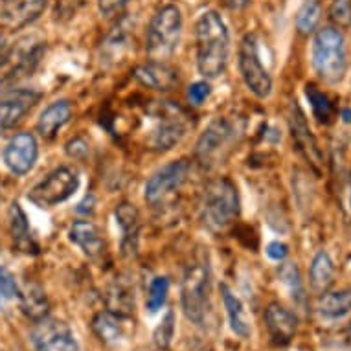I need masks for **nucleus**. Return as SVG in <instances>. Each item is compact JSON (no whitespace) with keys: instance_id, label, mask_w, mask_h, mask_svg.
Segmentation results:
<instances>
[{"instance_id":"obj_1","label":"nucleus","mask_w":351,"mask_h":351,"mask_svg":"<svg viewBox=\"0 0 351 351\" xmlns=\"http://www.w3.org/2000/svg\"><path fill=\"white\" fill-rule=\"evenodd\" d=\"M197 69L206 80L223 74L230 53V34L217 12H204L197 19Z\"/></svg>"},{"instance_id":"obj_2","label":"nucleus","mask_w":351,"mask_h":351,"mask_svg":"<svg viewBox=\"0 0 351 351\" xmlns=\"http://www.w3.org/2000/svg\"><path fill=\"white\" fill-rule=\"evenodd\" d=\"M239 215V195L236 184L228 179L208 182L202 193L201 217L208 230L225 232Z\"/></svg>"},{"instance_id":"obj_3","label":"nucleus","mask_w":351,"mask_h":351,"mask_svg":"<svg viewBox=\"0 0 351 351\" xmlns=\"http://www.w3.org/2000/svg\"><path fill=\"white\" fill-rule=\"evenodd\" d=\"M182 34V13L175 4L158 8L145 34V52L151 59L164 61L179 47Z\"/></svg>"},{"instance_id":"obj_4","label":"nucleus","mask_w":351,"mask_h":351,"mask_svg":"<svg viewBox=\"0 0 351 351\" xmlns=\"http://www.w3.org/2000/svg\"><path fill=\"white\" fill-rule=\"evenodd\" d=\"M241 131L243 129L237 125V121L228 120V118H215L204 129V133L197 142L195 158L204 167L223 164L234 151V145L241 136Z\"/></svg>"},{"instance_id":"obj_5","label":"nucleus","mask_w":351,"mask_h":351,"mask_svg":"<svg viewBox=\"0 0 351 351\" xmlns=\"http://www.w3.org/2000/svg\"><path fill=\"white\" fill-rule=\"evenodd\" d=\"M313 66L326 83H339L344 77V37L337 28H322L317 32L313 43Z\"/></svg>"},{"instance_id":"obj_6","label":"nucleus","mask_w":351,"mask_h":351,"mask_svg":"<svg viewBox=\"0 0 351 351\" xmlns=\"http://www.w3.org/2000/svg\"><path fill=\"white\" fill-rule=\"evenodd\" d=\"M151 118H153V127L149 131L147 144L151 149L167 151L173 145H177L188 133V116L179 105L171 101H160L151 109Z\"/></svg>"},{"instance_id":"obj_7","label":"nucleus","mask_w":351,"mask_h":351,"mask_svg":"<svg viewBox=\"0 0 351 351\" xmlns=\"http://www.w3.org/2000/svg\"><path fill=\"white\" fill-rule=\"evenodd\" d=\"M210 267L206 261L191 263L180 285V304L186 318L197 326L204 322L210 302Z\"/></svg>"},{"instance_id":"obj_8","label":"nucleus","mask_w":351,"mask_h":351,"mask_svg":"<svg viewBox=\"0 0 351 351\" xmlns=\"http://www.w3.org/2000/svg\"><path fill=\"white\" fill-rule=\"evenodd\" d=\"M43 43L29 39L19 40L17 45L0 56V90L15 85L21 77L32 74L43 58Z\"/></svg>"},{"instance_id":"obj_9","label":"nucleus","mask_w":351,"mask_h":351,"mask_svg":"<svg viewBox=\"0 0 351 351\" xmlns=\"http://www.w3.org/2000/svg\"><path fill=\"white\" fill-rule=\"evenodd\" d=\"M237 58H239L237 59L239 72H241V77L248 90L258 98H267L272 90V80L265 66H263V63H261V58H259V47L256 35L247 34L243 37Z\"/></svg>"},{"instance_id":"obj_10","label":"nucleus","mask_w":351,"mask_h":351,"mask_svg":"<svg viewBox=\"0 0 351 351\" xmlns=\"http://www.w3.org/2000/svg\"><path fill=\"white\" fill-rule=\"evenodd\" d=\"M80 188V177L72 167H58L53 169L47 179H43L34 190L29 191V201L39 208H53L59 202L74 195Z\"/></svg>"},{"instance_id":"obj_11","label":"nucleus","mask_w":351,"mask_h":351,"mask_svg":"<svg viewBox=\"0 0 351 351\" xmlns=\"http://www.w3.org/2000/svg\"><path fill=\"white\" fill-rule=\"evenodd\" d=\"M32 344L37 351H77L80 344L75 340L70 326L59 318H48L35 324L32 331Z\"/></svg>"},{"instance_id":"obj_12","label":"nucleus","mask_w":351,"mask_h":351,"mask_svg":"<svg viewBox=\"0 0 351 351\" xmlns=\"http://www.w3.org/2000/svg\"><path fill=\"white\" fill-rule=\"evenodd\" d=\"M188 171H190V164L186 160L169 162L160 167L145 184V201L153 206H158L160 202L169 199L175 191L180 190V186L184 184Z\"/></svg>"},{"instance_id":"obj_13","label":"nucleus","mask_w":351,"mask_h":351,"mask_svg":"<svg viewBox=\"0 0 351 351\" xmlns=\"http://www.w3.org/2000/svg\"><path fill=\"white\" fill-rule=\"evenodd\" d=\"M39 99L40 94L34 88H19L0 96V133L17 125Z\"/></svg>"},{"instance_id":"obj_14","label":"nucleus","mask_w":351,"mask_h":351,"mask_svg":"<svg viewBox=\"0 0 351 351\" xmlns=\"http://www.w3.org/2000/svg\"><path fill=\"white\" fill-rule=\"evenodd\" d=\"M289 127H291V133H293V140L298 151L305 156V160L311 162V166L315 169H320L322 166V151L318 147L317 138L313 136L309 123L305 120V114L300 109V105L293 101L291 105V114H289Z\"/></svg>"},{"instance_id":"obj_15","label":"nucleus","mask_w":351,"mask_h":351,"mask_svg":"<svg viewBox=\"0 0 351 351\" xmlns=\"http://www.w3.org/2000/svg\"><path fill=\"white\" fill-rule=\"evenodd\" d=\"M39 149L34 134L19 133L8 142L4 149V162L15 175H26L34 167Z\"/></svg>"},{"instance_id":"obj_16","label":"nucleus","mask_w":351,"mask_h":351,"mask_svg":"<svg viewBox=\"0 0 351 351\" xmlns=\"http://www.w3.org/2000/svg\"><path fill=\"white\" fill-rule=\"evenodd\" d=\"M47 8V0H2L0 23L10 29L28 26L40 17Z\"/></svg>"},{"instance_id":"obj_17","label":"nucleus","mask_w":351,"mask_h":351,"mask_svg":"<svg viewBox=\"0 0 351 351\" xmlns=\"http://www.w3.org/2000/svg\"><path fill=\"white\" fill-rule=\"evenodd\" d=\"M265 326L271 335L272 344L287 346L298 329V318L287 307L272 302L265 309Z\"/></svg>"},{"instance_id":"obj_18","label":"nucleus","mask_w":351,"mask_h":351,"mask_svg":"<svg viewBox=\"0 0 351 351\" xmlns=\"http://www.w3.org/2000/svg\"><path fill=\"white\" fill-rule=\"evenodd\" d=\"M134 77L142 83V85L160 90V93H167L175 88V85L179 83V74L177 70L166 64L164 61H156L151 59L147 63L140 64L134 70Z\"/></svg>"},{"instance_id":"obj_19","label":"nucleus","mask_w":351,"mask_h":351,"mask_svg":"<svg viewBox=\"0 0 351 351\" xmlns=\"http://www.w3.org/2000/svg\"><path fill=\"white\" fill-rule=\"evenodd\" d=\"M116 223L121 230V250L125 256H133L138 250L140 213L131 202H120L114 210Z\"/></svg>"},{"instance_id":"obj_20","label":"nucleus","mask_w":351,"mask_h":351,"mask_svg":"<svg viewBox=\"0 0 351 351\" xmlns=\"http://www.w3.org/2000/svg\"><path fill=\"white\" fill-rule=\"evenodd\" d=\"M70 241L77 245L83 250L86 258L96 259L99 258L105 250V241L99 230L90 221H75L70 226Z\"/></svg>"},{"instance_id":"obj_21","label":"nucleus","mask_w":351,"mask_h":351,"mask_svg":"<svg viewBox=\"0 0 351 351\" xmlns=\"http://www.w3.org/2000/svg\"><path fill=\"white\" fill-rule=\"evenodd\" d=\"M70 116H72V105L69 99H59L53 101L43 110L37 121V131L43 138L52 140L58 131L64 123H69Z\"/></svg>"},{"instance_id":"obj_22","label":"nucleus","mask_w":351,"mask_h":351,"mask_svg":"<svg viewBox=\"0 0 351 351\" xmlns=\"http://www.w3.org/2000/svg\"><path fill=\"white\" fill-rule=\"evenodd\" d=\"M221 294H223V302H225V309L226 315H228L232 331L239 339H248L250 333H252V326H250V318H248L243 302L232 293L228 285H221Z\"/></svg>"},{"instance_id":"obj_23","label":"nucleus","mask_w":351,"mask_h":351,"mask_svg":"<svg viewBox=\"0 0 351 351\" xmlns=\"http://www.w3.org/2000/svg\"><path fill=\"white\" fill-rule=\"evenodd\" d=\"M125 317H120L112 311H101L98 313L93 320V331L96 333L104 344L116 346L120 344L123 335H125V326H123Z\"/></svg>"},{"instance_id":"obj_24","label":"nucleus","mask_w":351,"mask_h":351,"mask_svg":"<svg viewBox=\"0 0 351 351\" xmlns=\"http://www.w3.org/2000/svg\"><path fill=\"white\" fill-rule=\"evenodd\" d=\"M309 282L311 289L315 293L324 294L335 282V265L333 259L329 258L328 252H320L315 256L311 263V271H309Z\"/></svg>"},{"instance_id":"obj_25","label":"nucleus","mask_w":351,"mask_h":351,"mask_svg":"<svg viewBox=\"0 0 351 351\" xmlns=\"http://www.w3.org/2000/svg\"><path fill=\"white\" fill-rule=\"evenodd\" d=\"M318 311L320 315L331 320L346 317L351 313V291H337V293H324L318 300Z\"/></svg>"},{"instance_id":"obj_26","label":"nucleus","mask_w":351,"mask_h":351,"mask_svg":"<svg viewBox=\"0 0 351 351\" xmlns=\"http://www.w3.org/2000/svg\"><path fill=\"white\" fill-rule=\"evenodd\" d=\"M21 307L26 317H29L35 322H39L48 315V298L45 291L37 285H28L23 293L19 294Z\"/></svg>"},{"instance_id":"obj_27","label":"nucleus","mask_w":351,"mask_h":351,"mask_svg":"<svg viewBox=\"0 0 351 351\" xmlns=\"http://www.w3.org/2000/svg\"><path fill=\"white\" fill-rule=\"evenodd\" d=\"M10 230H12L13 241L21 250L29 252V248L35 247L32 234H29L28 217H26V213L19 202H13L12 208H10Z\"/></svg>"},{"instance_id":"obj_28","label":"nucleus","mask_w":351,"mask_h":351,"mask_svg":"<svg viewBox=\"0 0 351 351\" xmlns=\"http://www.w3.org/2000/svg\"><path fill=\"white\" fill-rule=\"evenodd\" d=\"M129 26L125 21H121L112 28L104 43L105 61H120L123 52L129 48Z\"/></svg>"},{"instance_id":"obj_29","label":"nucleus","mask_w":351,"mask_h":351,"mask_svg":"<svg viewBox=\"0 0 351 351\" xmlns=\"http://www.w3.org/2000/svg\"><path fill=\"white\" fill-rule=\"evenodd\" d=\"M322 15V0H304V4L296 15V29L298 34L309 35L317 29Z\"/></svg>"},{"instance_id":"obj_30","label":"nucleus","mask_w":351,"mask_h":351,"mask_svg":"<svg viewBox=\"0 0 351 351\" xmlns=\"http://www.w3.org/2000/svg\"><path fill=\"white\" fill-rule=\"evenodd\" d=\"M134 309V294L131 289L123 283H116L109 291V311L120 315V317H129Z\"/></svg>"},{"instance_id":"obj_31","label":"nucleus","mask_w":351,"mask_h":351,"mask_svg":"<svg viewBox=\"0 0 351 351\" xmlns=\"http://www.w3.org/2000/svg\"><path fill=\"white\" fill-rule=\"evenodd\" d=\"M305 94H307V99H309V104H311L315 118H317L320 123H329L335 114L331 99H329L324 93H320L315 85H307Z\"/></svg>"},{"instance_id":"obj_32","label":"nucleus","mask_w":351,"mask_h":351,"mask_svg":"<svg viewBox=\"0 0 351 351\" xmlns=\"http://www.w3.org/2000/svg\"><path fill=\"white\" fill-rule=\"evenodd\" d=\"M167 293H169V280L164 276H156L149 285L147 291V300H145V307L149 313H158L162 305L166 304Z\"/></svg>"},{"instance_id":"obj_33","label":"nucleus","mask_w":351,"mask_h":351,"mask_svg":"<svg viewBox=\"0 0 351 351\" xmlns=\"http://www.w3.org/2000/svg\"><path fill=\"white\" fill-rule=\"evenodd\" d=\"M19 294L21 291L12 272L8 271L6 267H0V311L6 309L12 302L19 300Z\"/></svg>"},{"instance_id":"obj_34","label":"nucleus","mask_w":351,"mask_h":351,"mask_svg":"<svg viewBox=\"0 0 351 351\" xmlns=\"http://www.w3.org/2000/svg\"><path fill=\"white\" fill-rule=\"evenodd\" d=\"M173 333H175V315L173 311H167L166 317L162 318L160 326L155 329V344L160 348V350H166L167 346L171 344Z\"/></svg>"},{"instance_id":"obj_35","label":"nucleus","mask_w":351,"mask_h":351,"mask_svg":"<svg viewBox=\"0 0 351 351\" xmlns=\"http://www.w3.org/2000/svg\"><path fill=\"white\" fill-rule=\"evenodd\" d=\"M329 19L340 28L351 26V0H333L329 8Z\"/></svg>"},{"instance_id":"obj_36","label":"nucleus","mask_w":351,"mask_h":351,"mask_svg":"<svg viewBox=\"0 0 351 351\" xmlns=\"http://www.w3.org/2000/svg\"><path fill=\"white\" fill-rule=\"evenodd\" d=\"M208 96H210V85L206 81H197L188 88V99L191 105H202Z\"/></svg>"},{"instance_id":"obj_37","label":"nucleus","mask_w":351,"mask_h":351,"mask_svg":"<svg viewBox=\"0 0 351 351\" xmlns=\"http://www.w3.org/2000/svg\"><path fill=\"white\" fill-rule=\"evenodd\" d=\"M131 0H98V8L101 15H105V17H114V15L123 12V8Z\"/></svg>"},{"instance_id":"obj_38","label":"nucleus","mask_w":351,"mask_h":351,"mask_svg":"<svg viewBox=\"0 0 351 351\" xmlns=\"http://www.w3.org/2000/svg\"><path fill=\"white\" fill-rule=\"evenodd\" d=\"M287 245H283V243L280 241L271 243V245L267 247V256L271 259H274V261H282V259L287 258Z\"/></svg>"},{"instance_id":"obj_39","label":"nucleus","mask_w":351,"mask_h":351,"mask_svg":"<svg viewBox=\"0 0 351 351\" xmlns=\"http://www.w3.org/2000/svg\"><path fill=\"white\" fill-rule=\"evenodd\" d=\"M340 202H342L344 212L351 217V179H346L340 186Z\"/></svg>"},{"instance_id":"obj_40","label":"nucleus","mask_w":351,"mask_h":351,"mask_svg":"<svg viewBox=\"0 0 351 351\" xmlns=\"http://www.w3.org/2000/svg\"><path fill=\"white\" fill-rule=\"evenodd\" d=\"M248 2H250V0H225V4L230 8V10H243Z\"/></svg>"},{"instance_id":"obj_41","label":"nucleus","mask_w":351,"mask_h":351,"mask_svg":"<svg viewBox=\"0 0 351 351\" xmlns=\"http://www.w3.org/2000/svg\"><path fill=\"white\" fill-rule=\"evenodd\" d=\"M4 50H6V40H4V35L0 34V56L4 53Z\"/></svg>"},{"instance_id":"obj_42","label":"nucleus","mask_w":351,"mask_h":351,"mask_svg":"<svg viewBox=\"0 0 351 351\" xmlns=\"http://www.w3.org/2000/svg\"><path fill=\"white\" fill-rule=\"evenodd\" d=\"M350 340H351V328H350Z\"/></svg>"}]
</instances>
